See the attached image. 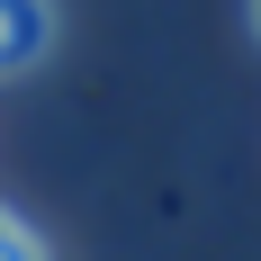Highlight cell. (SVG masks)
Instances as JSON below:
<instances>
[{"label":"cell","mask_w":261,"mask_h":261,"mask_svg":"<svg viewBox=\"0 0 261 261\" xmlns=\"http://www.w3.org/2000/svg\"><path fill=\"white\" fill-rule=\"evenodd\" d=\"M45 45H54V0H0V81L45 63Z\"/></svg>","instance_id":"1"},{"label":"cell","mask_w":261,"mask_h":261,"mask_svg":"<svg viewBox=\"0 0 261 261\" xmlns=\"http://www.w3.org/2000/svg\"><path fill=\"white\" fill-rule=\"evenodd\" d=\"M0 261H45V243L27 234V225H18L9 207H0Z\"/></svg>","instance_id":"2"},{"label":"cell","mask_w":261,"mask_h":261,"mask_svg":"<svg viewBox=\"0 0 261 261\" xmlns=\"http://www.w3.org/2000/svg\"><path fill=\"white\" fill-rule=\"evenodd\" d=\"M252 36H261V0H252Z\"/></svg>","instance_id":"3"}]
</instances>
